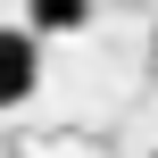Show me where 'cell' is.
<instances>
[{"instance_id":"obj_1","label":"cell","mask_w":158,"mask_h":158,"mask_svg":"<svg viewBox=\"0 0 158 158\" xmlns=\"http://www.w3.org/2000/svg\"><path fill=\"white\" fill-rule=\"evenodd\" d=\"M33 92H42V33L0 25V108H25Z\"/></svg>"},{"instance_id":"obj_2","label":"cell","mask_w":158,"mask_h":158,"mask_svg":"<svg viewBox=\"0 0 158 158\" xmlns=\"http://www.w3.org/2000/svg\"><path fill=\"white\" fill-rule=\"evenodd\" d=\"M25 25L50 42V33H83L92 25V0H25Z\"/></svg>"},{"instance_id":"obj_3","label":"cell","mask_w":158,"mask_h":158,"mask_svg":"<svg viewBox=\"0 0 158 158\" xmlns=\"http://www.w3.org/2000/svg\"><path fill=\"white\" fill-rule=\"evenodd\" d=\"M150 158H158V150H150Z\"/></svg>"}]
</instances>
